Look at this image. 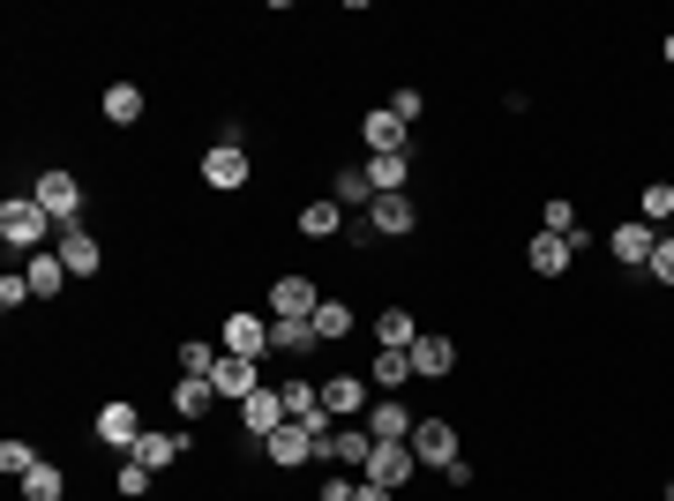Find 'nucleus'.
Returning a JSON list of instances; mask_svg holds the SVG:
<instances>
[{"instance_id":"obj_39","label":"nucleus","mask_w":674,"mask_h":501,"mask_svg":"<svg viewBox=\"0 0 674 501\" xmlns=\"http://www.w3.org/2000/svg\"><path fill=\"white\" fill-rule=\"evenodd\" d=\"M23 299H31V277H15V270H8V277H0V307H8V315H15V307H23Z\"/></svg>"},{"instance_id":"obj_23","label":"nucleus","mask_w":674,"mask_h":501,"mask_svg":"<svg viewBox=\"0 0 674 501\" xmlns=\"http://www.w3.org/2000/svg\"><path fill=\"white\" fill-rule=\"evenodd\" d=\"M23 277H31V299H53L60 285H68V262H60V254H31Z\"/></svg>"},{"instance_id":"obj_43","label":"nucleus","mask_w":674,"mask_h":501,"mask_svg":"<svg viewBox=\"0 0 674 501\" xmlns=\"http://www.w3.org/2000/svg\"><path fill=\"white\" fill-rule=\"evenodd\" d=\"M667 501H674V494H667Z\"/></svg>"},{"instance_id":"obj_20","label":"nucleus","mask_w":674,"mask_h":501,"mask_svg":"<svg viewBox=\"0 0 674 501\" xmlns=\"http://www.w3.org/2000/svg\"><path fill=\"white\" fill-rule=\"evenodd\" d=\"M570 240H562V232H540V240H532V248H525V262H532V270H540V277H562V270H570Z\"/></svg>"},{"instance_id":"obj_2","label":"nucleus","mask_w":674,"mask_h":501,"mask_svg":"<svg viewBox=\"0 0 674 501\" xmlns=\"http://www.w3.org/2000/svg\"><path fill=\"white\" fill-rule=\"evenodd\" d=\"M31 195H38V203H45V217H53V225L68 232V225H76V209H83V180L53 166V172H38V187H31Z\"/></svg>"},{"instance_id":"obj_18","label":"nucleus","mask_w":674,"mask_h":501,"mask_svg":"<svg viewBox=\"0 0 674 501\" xmlns=\"http://www.w3.org/2000/svg\"><path fill=\"white\" fill-rule=\"evenodd\" d=\"M413 426H420V419L405 412L397 397H375V419H368V434H375V442H413Z\"/></svg>"},{"instance_id":"obj_41","label":"nucleus","mask_w":674,"mask_h":501,"mask_svg":"<svg viewBox=\"0 0 674 501\" xmlns=\"http://www.w3.org/2000/svg\"><path fill=\"white\" fill-rule=\"evenodd\" d=\"M352 501H397V494H382L375 479H360V494H352Z\"/></svg>"},{"instance_id":"obj_4","label":"nucleus","mask_w":674,"mask_h":501,"mask_svg":"<svg viewBox=\"0 0 674 501\" xmlns=\"http://www.w3.org/2000/svg\"><path fill=\"white\" fill-rule=\"evenodd\" d=\"M323 434H330V426H300V419H285V426H278L262 449H270V464H285V471H293V464L323 457Z\"/></svg>"},{"instance_id":"obj_35","label":"nucleus","mask_w":674,"mask_h":501,"mask_svg":"<svg viewBox=\"0 0 674 501\" xmlns=\"http://www.w3.org/2000/svg\"><path fill=\"white\" fill-rule=\"evenodd\" d=\"M60 487H68V479H60V464H38V471L23 479V501H60Z\"/></svg>"},{"instance_id":"obj_36","label":"nucleus","mask_w":674,"mask_h":501,"mask_svg":"<svg viewBox=\"0 0 674 501\" xmlns=\"http://www.w3.org/2000/svg\"><path fill=\"white\" fill-rule=\"evenodd\" d=\"M121 494H127V501H143V494H150V464H135V457L121 464Z\"/></svg>"},{"instance_id":"obj_27","label":"nucleus","mask_w":674,"mask_h":501,"mask_svg":"<svg viewBox=\"0 0 674 501\" xmlns=\"http://www.w3.org/2000/svg\"><path fill=\"white\" fill-rule=\"evenodd\" d=\"M405 172H413V158H368V187L375 195H405Z\"/></svg>"},{"instance_id":"obj_19","label":"nucleus","mask_w":674,"mask_h":501,"mask_svg":"<svg viewBox=\"0 0 674 501\" xmlns=\"http://www.w3.org/2000/svg\"><path fill=\"white\" fill-rule=\"evenodd\" d=\"M652 248H660V232H652L644 217H630V225H615V254H622V262H637V270H644V262H652Z\"/></svg>"},{"instance_id":"obj_8","label":"nucleus","mask_w":674,"mask_h":501,"mask_svg":"<svg viewBox=\"0 0 674 501\" xmlns=\"http://www.w3.org/2000/svg\"><path fill=\"white\" fill-rule=\"evenodd\" d=\"M217 344H225L233 360H262V352H270V322H255V315H225Z\"/></svg>"},{"instance_id":"obj_22","label":"nucleus","mask_w":674,"mask_h":501,"mask_svg":"<svg viewBox=\"0 0 674 501\" xmlns=\"http://www.w3.org/2000/svg\"><path fill=\"white\" fill-rule=\"evenodd\" d=\"M211 405H217L211 375H188V382H180V389H172V412H180V419H203V412H211Z\"/></svg>"},{"instance_id":"obj_11","label":"nucleus","mask_w":674,"mask_h":501,"mask_svg":"<svg viewBox=\"0 0 674 501\" xmlns=\"http://www.w3.org/2000/svg\"><path fill=\"white\" fill-rule=\"evenodd\" d=\"M368 449H375V434H368V426H337V419H330V434H323V457L352 464V471H368Z\"/></svg>"},{"instance_id":"obj_6","label":"nucleus","mask_w":674,"mask_h":501,"mask_svg":"<svg viewBox=\"0 0 674 501\" xmlns=\"http://www.w3.org/2000/svg\"><path fill=\"white\" fill-rule=\"evenodd\" d=\"M405 127H413V121H397L390 105H375V113L360 121V143H368V158H405Z\"/></svg>"},{"instance_id":"obj_7","label":"nucleus","mask_w":674,"mask_h":501,"mask_svg":"<svg viewBox=\"0 0 674 501\" xmlns=\"http://www.w3.org/2000/svg\"><path fill=\"white\" fill-rule=\"evenodd\" d=\"M413 457L450 471V464H458V426H450V419H420V426H413Z\"/></svg>"},{"instance_id":"obj_10","label":"nucleus","mask_w":674,"mask_h":501,"mask_svg":"<svg viewBox=\"0 0 674 501\" xmlns=\"http://www.w3.org/2000/svg\"><path fill=\"white\" fill-rule=\"evenodd\" d=\"M211 389H217V397H233V405H248L255 389H262V375H255V360H233V352H225V360L211 367Z\"/></svg>"},{"instance_id":"obj_21","label":"nucleus","mask_w":674,"mask_h":501,"mask_svg":"<svg viewBox=\"0 0 674 501\" xmlns=\"http://www.w3.org/2000/svg\"><path fill=\"white\" fill-rule=\"evenodd\" d=\"M375 337H382V352H413V344H420V322H413L405 307H390L375 322Z\"/></svg>"},{"instance_id":"obj_1","label":"nucleus","mask_w":674,"mask_h":501,"mask_svg":"<svg viewBox=\"0 0 674 501\" xmlns=\"http://www.w3.org/2000/svg\"><path fill=\"white\" fill-rule=\"evenodd\" d=\"M45 232H53V217H45L38 195H15V203H0V240L23 254H45Z\"/></svg>"},{"instance_id":"obj_15","label":"nucleus","mask_w":674,"mask_h":501,"mask_svg":"<svg viewBox=\"0 0 674 501\" xmlns=\"http://www.w3.org/2000/svg\"><path fill=\"white\" fill-rule=\"evenodd\" d=\"M60 262H68V277H98V270H105V254H98V240H90L83 225H68V232H60Z\"/></svg>"},{"instance_id":"obj_28","label":"nucleus","mask_w":674,"mask_h":501,"mask_svg":"<svg viewBox=\"0 0 674 501\" xmlns=\"http://www.w3.org/2000/svg\"><path fill=\"white\" fill-rule=\"evenodd\" d=\"M307 322H315V337H323V344H337V337H352V307H345V299H323Z\"/></svg>"},{"instance_id":"obj_24","label":"nucleus","mask_w":674,"mask_h":501,"mask_svg":"<svg viewBox=\"0 0 674 501\" xmlns=\"http://www.w3.org/2000/svg\"><path fill=\"white\" fill-rule=\"evenodd\" d=\"M360 209V217H368V209H375V187H368V166H345L337 172V209Z\"/></svg>"},{"instance_id":"obj_29","label":"nucleus","mask_w":674,"mask_h":501,"mask_svg":"<svg viewBox=\"0 0 674 501\" xmlns=\"http://www.w3.org/2000/svg\"><path fill=\"white\" fill-rule=\"evenodd\" d=\"M637 217H644L652 232H660V225H667V217H674V187H667V180H652V187L637 195Z\"/></svg>"},{"instance_id":"obj_17","label":"nucleus","mask_w":674,"mask_h":501,"mask_svg":"<svg viewBox=\"0 0 674 501\" xmlns=\"http://www.w3.org/2000/svg\"><path fill=\"white\" fill-rule=\"evenodd\" d=\"M323 412H330V419L368 412V382H360V375H330V382H323Z\"/></svg>"},{"instance_id":"obj_30","label":"nucleus","mask_w":674,"mask_h":501,"mask_svg":"<svg viewBox=\"0 0 674 501\" xmlns=\"http://www.w3.org/2000/svg\"><path fill=\"white\" fill-rule=\"evenodd\" d=\"M217 360H225V344H211V337H188V344H180V375H211Z\"/></svg>"},{"instance_id":"obj_33","label":"nucleus","mask_w":674,"mask_h":501,"mask_svg":"<svg viewBox=\"0 0 674 501\" xmlns=\"http://www.w3.org/2000/svg\"><path fill=\"white\" fill-rule=\"evenodd\" d=\"M405 382H420L413 375V352H382L375 360V389H405Z\"/></svg>"},{"instance_id":"obj_5","label":"nucleus","mask_w":674,"mask_h":501,"mask_svg":"<svg viewBox=\"0 0 674 501\" xmlns=\"http://www.w3.org/2000/svg\"><path fill=\"white\" fill-rule=\"evenodd\" d=\"M203 180L225 187V195L248 187V143H211V150H203Z\"/></svg>"},{"instance_id":"obj_34","label":"nucleus","mask_w":674,"mask_h":501,"mask_svg":"<svg viewBox=\"0 0 674 501\" xmlns=\"http://www.w3.org/2000/svg\"><path fill=\"white\" fill-rule=\"evenodd\" d=\"M38 449H31V442H0V471H8V479H31V471H38Z\"/></svg>"},{"instance_id":"obj_31","label":"nucleus","mask_w":674,"mask_h":501,"mask_svg":"<svg viewBox=\"0 0 674 501\" xmlns=\"http://www.w3.org/2000/svg\"><path fill=\"white\" fill-rule=\"evenodd\" d=\"M105 121H143V90L135 83H105Z\"/></svg>"},{"instance_id":"obj_25","label":"nucleus","mask_w":674,"mask_h":501,"mask_svg":"<svg viewBox=\"0 0 674 501\" xmlns=\"http://www.w3.org/2000/svg\"><path fill=\"white\" fill-rule=\"evenodd\" d=\"M300 232H307V240H337V232H345V209L337 203H307L300 209Z\"/></svg>"},{"instance_id":"obj_12","label":"nucleus","mask_w":674,"mask_h":501,"mask_svg":"<svg viewBox=\"0 0 674 501\" xmlns=\"http://www.w3.org/2000/svg\"><path fill=\"white\" fill-rule=\"evenodd\" d=\"M368 225H375L382 240H405V232L420 225V209H413V195H375V209H368Z\"/></svg>"},{"instance_id":"obj_3","label":"nucleus","mask_w":674,"mask_h":501,"mask_svg":"<svg viewBox=\"0 0 674 501\" xmlns=\"http://www.w3.org/2000/svg\"><path fill=\"white\" fill-rule=\"evenodd\" d=\"M413 471H420L413 442H375V449H368V471H360V479H375L382 494H397V487H405Z\"/></svg>"},{"instance_id":"obj_40","label":"nucleus","mask_w":674,"mask_h":501,"mask_svg":"<svg viewBox=\"0 0 674 501\" xmlns=\"http://www.w3.org/2000/svg\"><path fill=\"white\" fill-rule=\"evenodd\" d=\"M360 494V479H330V487H323V501H352Z\"/></svg>"},{"instance_id":"obj_16","label":"nucleus","mask_w":674,"mask_h":501,"mask_svg":"<svg viewBox=\"0 0 674 501\" xmlns=\"http://www.w3.org/2000/svg\"><path fill=\"white\" fill-rule=\"evenodd\" d=\"M98 442H113V449H127V457H135V442H143V419H135V405H105V412H98Z\"/></svg>"},{"instance_id":"obj_42","label":"nucleus","mask_w":674,"mask_h":501,"mask_svg":"<svg viewBox=\"0 0 674 501\" xmlns=\"http://www.w3.org/2000/svg\"><path fill=\"white\" fill-rule=\"evenodd\" d=\"M660 53H667V68H674V31H667V45H660Z\"/></svg>"},{"instance_id":"obj_14","label":"nucleus","mask_w":674,"mask_h":501,"mask_svg":"<svg viewBox=\"0 0 674 501\" xmlns=\"http://www.w3.org/2000/svg\"><path fill=\"white\" fill-rule=\"evenodd\" d=\"M450 367H458V344H450L442 330H420V344H413V375L435 382V375H450Z\"/></svg>"},{"instance_id":"obj_38","label":"nucleus","mask_w":674,"mask_h":501,"mask_svg":"<svg viewBox=\"0 0 674 501\" xmlns=\"http://www.w3.org/2000/svg\"><path fill=\"white\" fill-rule=\"evenodd\" d=\"M420 105H427V98H420L413 83H397V90H390V113H397V121H420Z\"/></svg>"},{"instance_id":"obj_9","label":"nucleus","mask_w":674,"mask_h":501,"mask_svg":"<svg viewBox=\"0 0 674 501\" xmlns=\"http://www.w3.org/2000/svg\"><path fill=\"white\" fill-rule=\"evenodd\" d=\"M315 307H323V299H315L307 277H278V285H270V315H278V322H307Z\"/></svg>"},{"instance_id":"obj_37","label":"nucleus","mask_w":674,"mask_h":501,"mask_svg":"<svg viewBox=\"0 0 674 501\" xmlns=\"http://www.w3.org/2000/svg\"><path fill=\"white\" fill-rule=\"evenodd\" d=\"M660 285H674V232H660V248H652V262H644Z\"/></svg>"},{"instance_id":"obj_32","label":"nucleus","mask_w":674,"mask_h":501,"mask_svg":"<svg viewBox=\"0 0 674 501\" xmlns=\"http://www.w3.org/2000/svg\"><path fill=\"white\" fill-rule=\"evenodd\" d=\"M307 344H323L315 322H270V352H307Z\"/></svg>"},{"instance_id":"obj_13","label":"nucleus","mask_w":674,"mask_h":501,"mask_svg":"<svg viewBox=\"0 0 674 501\" xmlns=\"http://www.w3.org/2000/svg\"><path fill=\"white\" fill-rule=\"evenodd\" d=\"M240 426H248L255 442H270V434L285 426V397H278V389H255L248 405H240Z\"/></svg>"},{"instance_id":"obj_26","label":"nucleus","mask_w":674,"mask_h":501,"mask_svg":"<svg viewBox=\"0 0 674 501\" xmlns=\"http://www.w3.org/2000/svg\"><path fill=\"white\" fill-rule=\"evenodd\" d=\"M180 449H188V434H143V442H135V464H150V471H166V464L180 457Z\"/></svg>"}]
</instances>
